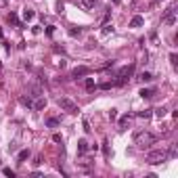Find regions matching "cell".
<instances>
[{"label": "cell", "instance_id": "1", "mask_svg": "<svg viewBox=\"0 0 178 178\" xmlns=\"http://www.w3.org/2000/svg\"><path fill=\"white\" fill-rule=\"evenodd\" d=\"M155 140H157V136H155V134H151V132H145V130H136V132H134V145L140 147V149L153 145Z\"/></svg>", "mask_w": 178, "mask_h": 178}, {"label": "cell", "instance_id": "2", "mask_svg": "<svg viewBox=\"0 0 178 178\" xmlns=\"http://www.w3.org/2000/svg\"><path fill=\"white\" fill-rule=\"evenodd\" d=\"M165 159H168V151H164V149H153L147 153V164H151V165H159V164H164Z\"/></svg>", "mask_w": 178, "mask_h": 178}, {"label": "cell", "instance_id": "3", "mask_svg": "<svg viewBox=\"0 0 178 178\" xmlns=\"http://www.w3.org/2000/svg\"><path fill=\"white\" fill-rule=\"evenodd\" d=\"M132 74H134V63H130L128 67H124L122 71L117 74V80L113 82V86H124V84L128 82V78H130Z\"/></svg>", "mask_w": 178, "mask_h": 178}, {"label": "cell", "instance_id": "4", "mask_svg": "<svg viewBox=\"0 0 178 178\" xmlns=\"http://www.w3.org/2000/svg\"><path fill=\"white\" fill-rule=\"evenodd\" d=\"M59 107H61L63 111H67V113H78V111H80V107H78L71 99H67V96H61V99H59Z\"/></svg>", "mask_w": 178, "mask_h": 178}, {"label": "cell", "instance_id": "5", "mask_svg": "<svg viewBox=\"0 0 178 178\" xmlns=\"http://www.w3.org/2000/svg\"><path fill=\"white\" fill-rule=\"evenodd\" d=\"M161 23H165V25H174V23H176V7H174V4L165 11V15L161 17Z\"/></svg>", "mask_w": 178, "mask_h": 178}, {"label": "cell", "instance_id": "6", "mask_svg": "<svg viewBox=\"0 0 178 178\" xmlns=\"http://www.w3.org/2000/svg\"><path fill=\"white\" fill-rule=\"evenodd\" d=\"M84 75H90V67H86V65H80L71 71V78H84Z\"/></svg>", "mask_w": 178, "mask_h": 178}, {"label": "cell", "instance_id": "7", "mask_svg": "<svg viewBox=\"0 0 178 178\" xmlns=\"http://www.w3.org/2000/svg\"><path fill=\"white\" fill-rule=\"evenodd\" d=\"M143 23H145V17H143V15H134V17L130 19V28H140Z\"/></svg>", "mask_w": 178, "mask_h": 178}, {"label": "cell", "instance_id": "8", "mask_svg": "<svg viewBox=\"0 0 178 178\" xmlns=\"http://www.w3.org/2000/svg\"><path fill=\"white\" fill-rule=\"evenodd\" d=\"M86 151H88V140H86V138H80V140H78V153L84 155Z\"/></svg>", "mask_w": 178, "mask_h": 178}, {"label": "cell", "instance_id": "9", "mask_svg": "<svg viewBox=\"0 0 178 178\" xmlns=\"http://www.w3.org/2000/svg\"><path fill=\"white\" fill-rule=\"evenodd\" d=\"M28 157H29V149H21L19 153H17V164H23Z\"/></svg>", "mask_w": 178, "mask_h": 178}, {"label": "cell", "instance_id": "10", "mask_svg": "<svg viewBox=\"0 0 178 178\" xmlns=\"http://www.w3.org/2000/svg\"><path fill=\"white\" fill-rule=\"evenodd\" d=\"M29 96H32V99L42 96V88H40V86H29Z\"/></svg>", "mask_w": 178, "mask_h": 178}, {"label": "cell", "instance_id": "11", "mask_svg": "<svg viewBox=\"0 0 178 178\" xmlns=\"http://www.w3.org/2000/svg\"><path fill=\"white\" fill-rule=\"evenodd\" d=\"M138 80H140V82H151V80H153V74H151V71H140V74H138Z\"/></svg>", "mask_w": 178, "mask_h": 178}, {"label": "cell", "instance_id": "12", "mask_svg": "<svg viewBox=\"0 0 178 178\" xmlns=\"http://www.w3.org/2000/svg\"><path fill=\"white\" fill-rule=\"evenodd\" d=\"M138 94L143 96V99H151V96L155 94V88H143L140 92H138Z\"/></svg>", "mask_w": 178, "mask_h": 178}, {"label": "cell", "instance_id": "13", "mask_svg": "<svg viewBox=\"0 0 178 178\" xmlns=\"http://www.w3.org/2000/svg\"><path fill=\"white\" fill-rule=\"evenodd\" d=\"M44 107H46V99L38 96V101L34 103V109H36V111H40V109H44Z\"/></svg>", "mask_w": 178, "mask_h": 178}, {"label": "cell", "instance_id": "14", "mask_svg": "<svg viewBox=\"0 0 178 178\" xmlns=\"http://www.w3.org/2000/svg\"><path fill=\"white\" fill-rule=\"evenodd\" d=\"M130 120H132V115H124L120 120V130H126V126H130Z\"/></svg>", "mask_w": 178, "mask_h": 178}, {"label": "cell", "instance_id": "15", "mask_svg": "<svg viewBox=\"0 0 178 178\" xmlns=\"http://www.w3.org/2000/svg\"><path fill=\"white\" fill-rule=\"evenodd\" d=\"M59 124H61L59 117H48V120H46V126H48V128H57Z\"/></svg>", "mask_w": 178, "mask_h": 178}, {"label": "cell", "instance_id": "16", "mask_svg": "<svg viewBox=\"0 0 178 178\" xmlns=\"http://www.w3.org/2000/svg\"><path fill=\"white\" fill-rule=\"evenodd\" d=\"M19 103L25 105V107H34V103H32V96H19Z\"/></svg>", "mask_w": 178, "mask_h": 178}, {"label": "cell", "instance_id": "17", "mask_svg": "<svg viewBox=\"0 0 178 178\" xmlns=\"http://www.w3.org/2000/svg\"><path fill=\"white\" fill-rule=\"evenodd\" d=\"M84 86H86V90H92V88H96V84H94V78H86V80H84Z\"/></svg>", "mask_w": 178, "mask_h": 178}, {"label": "cell", "instance_id": "18", "mask_svg": "<svg viewBox=\"0 0 178 178\" xmlns=\"http://www.w3.org/2000/svg\"><path fill=\"white\" fill-rule=\"evenodd\" d=\"M34 17H36V13L32 11V8H25V11H23V19H25V21H32Z\"/></svg>", "mask_w": 178, "mask_h": 178}, {"label": "cell", "instance_id": "19", "mask_svg": "<svg viewBox=\"0 0 178 178\" xmlns=\"http://www.w3.org/2000/svg\"><path fill=\"white\" fill-rule=\"evenodd\" d=\"M153 115V109H145V111H138V117H143V120H149Z\"/></svg>", "mask_w": 178, "mask_h": 178}, {"label": "cell", "instance_id": "20", "mask_svg": "<svg viewBox=\"0 0 178 178\" xmlns=\"http://www.w3.org/2000/svg\"><path fill=\"white\" fill-rule=\"evenodd\" d=\"M155 111V115L159 117V120H161V117H165V113H168V109H165V107H157V109H153Z\"/></svg>", "mask_w": 178, "mask_h": 178}, {"label": "cell", "instance_id": "21", "mask_svg": "<svg viewBox=\"0 0 178 178\" xmlns=\"http://www.w3.org/2000/svg\"><path fill=\"white\" fill-rule=\"evenodd\" d=\"M82 4L86 8H94V4H96V0H82Z\"/></svg>", "mask_w": 178, "mask_h": 178}, {"label": "cell", "instance_id": "22", "mask_svg": "<svg viewBox=\"0 0 178 178\" xmlns=\"http://www.w3.org/2000/svg\"><path fill=\"white\" fill-rule=\"evenodd\" d=\"M8 21H11L13 25H21V23H19V19H17V15H15V13H11V15H8Z\"/></svg>", "mask_w": 178, "mask_h": 178}, {"label": "cell", "instance_id": "23", "mask_svg": "<svg viewBox=\"0 0 178 178\" xmlns=\"http://www.w3.org/2000/svg\"><path fill=\"white\" fill-rule=\"evenodd\" d=\"M101 34H103V36H109V34H113V25H105Z\"/></svg>", "mask_w": 178, "mask_h": 178}, {"label": "cell", "instance_id": "24", "mask_svg": "<svg viewBox=\"0 0 178 178\" xmlns=\"http://www.w3.org/2000/svg\"><path fill=\"white\" fill-rule=\"evenodd\" d=\"M2 174H4V176L15 178V170H11V168H2Z\"/></svg>", "mask_w": 178, "mask_h": 178}, {"label": "cell", "instance_id": "25", "mask_svg": "<svg viewBox=\"0 0 178 178\" xmlns=\"http://www.w3.org/2000/svg\"><path fill=\"white\" fill-rule=\"evenodd\" d=\"M103 153H105V157H109V155H111V151H109V143H107V140L103 143Z\"/></svg>", "mask_w": 178, "mask_h": 178}, {"label": "cell", "instance_id": "26", "mask_svg": "<svg viewBox=\"0 0 178 178\" xmlns=\"http://www.w3.org/2000/svg\"><path fill=\"white\" fill-rule=\"evenodd\" d=\"M82 126H84V132H90V130H92V128H90V124H88V120H86V117H84V120H82Z\"/></svg>", "mask_w": 178, "mask_h": 178}, {"label": "cell", "instance_id": "27", "mask_svg": "<svg viewBox=\"0 0 178 178\" xmlns=\"http://www.w3.org/2000/svg\"><path fill=\"white\" fill-rule=\"evenodd\" d=\"M111 86H113V82H103V84H101V88H103V90H109Z\"/></svg>", "mask_w": 178, "mask_h": 178}, {"label": "cell", "instance_id": "28", "mask_svg": "<svg viewBox=\"0 0 178 178\" xmlns=\"http://www.w3.org/2000/svg\"><path fill=\"white\" fill-rule=\"evenodd\" d=\"M109 120H117V109H111L109 111Z\"/></svg>", "mask_w": 178, "mask_h": 178}, {"label": "cell", "instance_id": "29", "mask_svg": "<svg viewBox=\"0 0 178 178\" xmlns=\"http://www.w3.org/2000/svg\"><path fill=\"white\" fill-rule=\"evenodd\" d=\"M176 59H178V57H176V55H174V53H172V55H170V61H172V67H176V63H178V61H176Z\"/></svg>", "mask_w": 178, "mask_h": 178}, {"label": "cell", "instance_id": "30", "mask_svg": "<svg viewBox=\"0 0 178 178\" xmlns=\"http://www.w3.org/2000/svg\"><path fill=\"white\" fill-rule=\"evenodd\" d=\"M42 164V155H36L34 157V165H40Z\"/></svg>", "mask_w": 178, "mask_h": 178}, {"label": "cell", "instance_id": "31", "mask_svg": "<svg viewBox=\"0 0 178 178\" xmlns=\"http://www.w3.org/2000/svg\"><path fill=\"white\" fill-rule=\"evenodd\" d=\"M69 36H80V28H78V29H69Z\"/></svg>", "mask_w": 178, "mask_h": 178}, {"label": "cell", "instance_id": "32", "mask_svg": "<svg viewBox=\"0 0 178 178\" xmlns=\"http://www.w3.org/2000/svg\"><path fill=\"white\" fill-rule=\"evenodd\" d=\"M53 140H55V143H61L63 138H61V134H53Z\"/></svg>", "mask_w": 178, "mask_h": 178}, {"label": "cell", "instance_id": "33", "mask_svg": "<svg viewBox=\"0 0 178 178\" xmlns=\"http://www.w3.org/2000/svg\"><path fill=\"white\" fill-rule=\"evenodd\" d=\"M0 7H7V0H0Z\"/></svg>", "mask_w": 178, "mask_h": 178}, {"label": "cell", "instance_id": "34", "mask_svg": "<svg viewBox=\"0 0 178 178\" xmlns=\"http://www.w3.org/2000/svg\"><path fill=\"white\" fill-rule=\"evenodd\" d=\"M113 2H115V4H120V2H122V0H113Z\"/></svg>", "mask_w": 178, "mask_h": 178}, {"label": "cell", "instance_id": "35", "mask_svg": "<svg viewBox=\"0 0 178 178\" xmlns=\"http://www.w3.org/2000/svg\"><path fill=\"white\" fill-rule=\"evenodd\" d=\"M0 38H2V29H0Z\"/></svg>", "mask_w": 178, "mask_h": 178}, {"label": "cell", "instance_id": "36", "mask_svg": "<svg viewBox=\"0 0 178 178\" xmlns=\"http://www.w3.org/2000/svg\"><path fill=\"white\" fill-rule=\"evenodd\" d=\"M153 2H159V0H153Z\"/></svg>", "mask_w": 178, "mask_h": 178}, {"label": "cell", "instance_id": "37", "mask_svg": "<svg viewBox=\"0 0 178 178\" xmlns=\"http://www.w3.org/2000/svg\"><path fill=\"white\" fill-rule=\"evenodd\" d=\"M0 67H2V63H0Z\"/></svg>", "mask_w": 178, "mask_h": 178}]
</instances>
